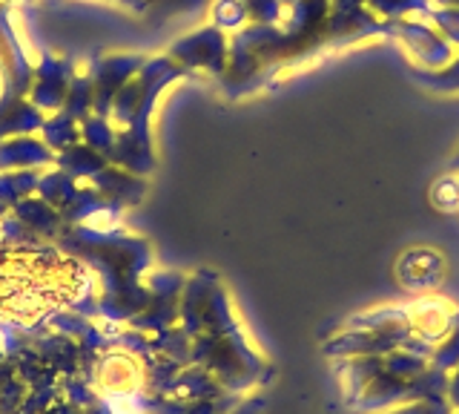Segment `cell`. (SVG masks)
Listing matches in <instances>:
<instances>
[{
	"label": "cell",
	"mask_w": 459,
	"mask_h": 414,
	"mask_svg": "<svg viewBox=\"0 0 459 414\" xmlns=\"http://www.w3.org/2000/svg\"><path fill=\"white\" fill-rule=\"evenodd\" d=\"M86 268L64 251L0 248V320L32 325L52 317L83 291Z\"/></svg>",
	"instance_id": "cell-1"
},
{
	"label": "cell",
	"mask_w": 459,
	"mask_h": 414,
	"mask_svg": "<svg viewBox=\"0 0 459 414\" xmlns=\"http://www.w3.org/2000/svg\"><path fill=\"white\" fill-rule=\"evenodd\" d=\"M387 30L396 32L402 47H405L425 69H442L445 64L454 61V47L434 30V23L399 18V21H387Z\"/></svg>",
	"instance_id": "cell-2"
},
{
	"label": "cell",
	"mask_w": 459,
	"mask_h": 414,
	"mask_svg": "<svg viewBox=\"0 0 459 414\" xmlns=\"http://www.w3.org/2000/svg\"><path fill=\"white\" fill-rule=\"evenodd\" d=\"M227 40L219 26H204L193 35L176 40L169 49V58L184 69H210V73H224L227 69Z\"/></svg>",
	"instance_id": "cell-3"
},
{
	"label": "cell",
	"mask_w": 459,
	"mask_h": 414,
	"mask_svg": "<svg viewBox=\"0 0 459 414\" xmlns=\"http://www.w3.org/2000/svg\"><path fill=\"white\" fill-rule=\"evenodd\" d=\"M143 66L141 55H112V58L98 61L90 69V84H92V107L100 119L109 116L115 95L121 92L124 84L133 78Z\"/></svg>",
	"instance_id": "cell-4"
},
{
	"label": "cell",
	"mask_w": 459,
	"mask_h": 414,
	"mask_svg": "<svg viewBox=\"0 0 459 414\" xmlns=\"http://www.w3.org/2000/svg\"><path fill=\"white\" fill-rule=\"evenodd\" d=\"M396 274H399V282L405 285V288L430 291L442 282L445 260L434 248H416V251H408L405 256H402L399 265H396Z\"/></svg>",
	"instance_id": "cell-5"
},
{
	"label": "cell",
	"mask_w": 459,
	"mask_h": 414,
	"mask_svg": "<svg viewBox=\"0 0 459 414\" xmlns=\"http://www.w3.org/2000/svg\"><path fill=\"white\" fill-rule=\"evenodd\" d=\"M72 64L66 61H57V58H47L43 66L38 69V78L32 84V101L35 107H49V110H57L64 107L66 101V92L72 87Z\"/></svg>",
	"instance_id": "cell-6"
},
{
	"label": "cell",
	"mask_w": 459,
	"mask_h": 414,
	"mask_svg": "<svg viewBox=\"0 0 459 414\" xmlns=\"http://www.w3.org/2000/svg\"><path fill=\"white\" fill-rule=\"evenodd\" d=\"M43 162H52V150H49V145H40L38 138L14 136L12 141H0V170L35 167Z\"/></svg>",
	"instance_id": "cell-7"
},
{
	"label": "cell",
	"mask_w": 459,
	"mask_h": 414,
	"mask_svg": "<svg viewBox=\"0 0 459 414\" xmlns=\"http://www.w3.org/2000/svg\"><path fill=\"white\" fill-rule=\"evenodd\" d=\"M35 127H43L40 110L35 104L23 101V98H6L0 104V138L23 136V130H35Z\"/></svg>",
	"instance_id": "cell-8"
},
{
	"label": "cell",
	"mask_w": 459,
	"mask_h": 414,
	"mask_svg": "<svg viewBox=\"0 0 459 414\" xmlns=\"http://www.w3.org/2000/svg\"><path fill=\"white\" fill-rule=\"evenodd\" d=\"M365 6H370L377 15L387 21H399L411 15H428L430 0H365Z\"/></svg>",
	"instance_id": "cell-9"
},
{
	"label": "cell",
	"mask_w": 459,
	"mask_h": 414,
	"mask_svg": "<svg viewBox=\"0 0 459 414\" xmlns=\"http://www.w3.org/2000/svg\"><path fill=\"white\" fill-rule=\"evenodd\" d=\"M428 363L434 366V368H439V371H445V374L459 366V317L451 325V331L445 334L434 348H430Z\"/></svg>",
	"instance_id": "cell-10"
},
{
	"label": "cell",
	"mask_w": 459,
	"mask_h": 414,
	"mask_svg": "<svg viewBox=\"0 0 459 414\" xmlns=\"http://www.w3.org/2000/svg\"><path fill=\"white\" fill-rule=\"evenodd\" d=\"M90 110H92V84L90 75H81V78H72V87L66 92V101H64V112L72 119H90Z\"/></svg>",
	"instance_id": "cell-11"
},
{
	"label": "cell",
	"mask_w": 459,
	"mask_h": 414,
	"mask_svg": "<svg viewBox=\"0 0 459 414\" xmlns=\"http://www.w3.org/2000/svg\"><path fill=\"white\" fill-rule=\"evenodd\" d=\"M430 202L442 213H459V176L448 173L439 176L430 188Z\"/></svg>",
	"instance_id": "cell-12"
},
{
	"label": "cell",
	"mask_w": 459,
	"mask_h": 414,
	"mask_svg": "<svg viewBox=\"0 0 459 414\" xmlns=\"http://www.w3.org/2000/svg\"><path fill=\"white\" fill-rule=\"evenodd\" d=\"M43 136L49 138V145H57V147L75 145V141H78L75 119H72V116H66V112H57L55 119L43 121Z\"/></svg>",
	"instance_id": "cell-13"
},
{
	"label": "cell",
	"mask_w": 459,
	"mask_h": 414,
	"mask_svg": "<svg viewBox=\"0 0 459 414\" xmlns=\"http://www.w3.org/2000/svg\"><path fill=\"white\" fill-rule=\"evenodd\" d=\"M244 21L250 18L241 0H215L212 4V26H219V30H236Z\"/></svg>",
	"instance_id": "cell-14"
},
{
	"label": "cell",
	"mask_w": 459,
	"mask_h": 414,
	"mask_svg": "<svg viewBox=\"0 0 459 414\" xmlns=\"http://www.w3.org/2000/svg\"><path fill=\"white\" fill-rule=\"evenodd\" d=\"M428 18L434 21V30L448 40L451 47H459V9H448V6L434 9L430 6Z\"/></svg>",
	"instance_id": "cell-15"
},
{
	"label": "cell",
	"mask_w": 459,
	"mask_h": 414,
	"mask_svg": "<svg viewBox=\"0 0 459 414\" xmlns=\"http://www.w3.org/2000/svg\"><path fill=\"white\" fill-rule=\"evenodd\" d=\"M241 4L253 23L273 26L281 18V0H241Z\"/></svg>",
	"instance_id": "cell-16"
},
{
	"label": "cell",
	"mask_w": 459,
	"mask_h": 414,
	"mask_svg": "<svg viewBox=\"0 0 459 414\" xmlns=\"http://www.w3.org/2000/svg\"><path fill=\"white\" fill-rule=\"evenodd\" d=\"M420 81L434 90H459V58L445 64L442 69H430V73L420 75Z\"/></svg>",
	"instance_id": "cell-17"
},
{
	"label": "cell",
	"mask_w": 459,
	"mask_h": 414,
	"mask_svg": "<svg viewBox=\"0 0 459 414\" xmlns=\"http://www.w3.org/2000/svg\"><path fill=\"white\" fill-rule=\"evenodd\" d=\"M451 403L448 397H434V400H416V403H405L396 406L387 414H451Z\"/></svg>",
	"instance_id": "cell-18"
},
{
	"label": "cell",
	"mask_w": 459,
	"mask_h": 414,
	"mask_svg": "<svg viewBox=\"0 0 459 414\" xmlns=\"http://www.w3.org/2000/svg\"><path fill=\"white\" fill-rule=\"evenodd\" d=\"M445 397L454 411H459V366L454 371H448V383H445Z\"/></svg>",
	"instance_id": "cell-19"
},
{
	"label": "cell",
	"mask_w": 459,
	"mask_h": 414,
	"mask_svg": "<svg viewBox=\"0 0 459 414\" xmlns=\"http://www.w3.org/2000/svg\"><path fill=\"white\" fill-rule=\"evenodd\" d=\"M152 4L164 12H172V9H195L204 4V0H152Z\"/></svg>",
	"instance_id": "cell-20"
},
{
	"label": "cell",
	"mask_w": 459,
	"mask_h": 414,
	"mask_svg": "<svg viewBox=\"0 0 459 414\" xmlns=\"http://www.w3.org/2000/svg\"><path fill=\"white\" fill-rule=\"evenodd\" d=\"M264 411V400L262 397H253L247 403H241L233 414H262Z\"/></svg>",
	"instance_id": "cell-21"
},
{
	"label": "cell",
	"mask_w": 459,
	"mask_h": 414,
	"mask_svg": "<svg viewBox=\"0 0 459 414\" xmlns=\"http://www.w3.org/2000/svg\"><path fill=\"white\" fill-rule=\"evenodd\" d=\"M437 6H448V9H459V0H430Z\"/></svg>",
	"instance_id": "cell-22"
},
{
	"label": "cell",
	"mask_w": 459,
	"mask_h": 414,
	"mask_svg": "<svg viewBox=\"0 0 459 414\" xmlns=\"http://www.w3.org/2000/svg\"><path fill=\"white\" fill-rule=\"evenodd\" d=\"M454 167H456V170H459V150H456V153H454Z\"/></svg>",
	"instance_id": "cell-23"
},
{
	"label": "cell",
	"mask_w": 459,
	"mask_h": 414,
	"mask_svg": "<svg viewBox=\"0 0 459 414\" xmlns=\"http://www.w3.org/2000/svg\"><path fill=\"white\" fill-rule=\"evenodd\" d=\"M281 4H287V6H293V4H299V0H281Z\"/></svg>",
	"instance_id": "cell-24"
}]
</instances>
